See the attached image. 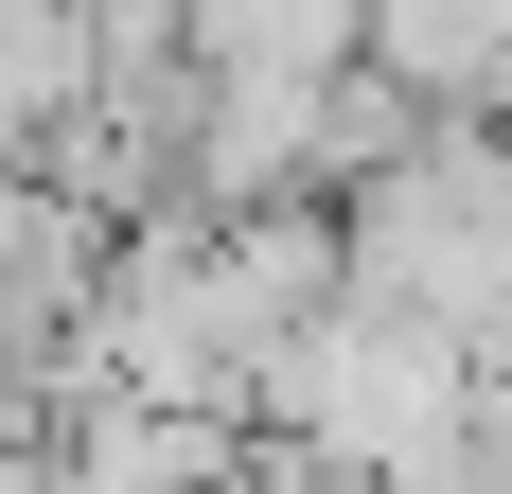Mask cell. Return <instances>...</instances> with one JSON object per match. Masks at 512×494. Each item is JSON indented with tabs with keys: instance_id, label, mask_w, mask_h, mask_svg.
I'll return each mask as SVG.
<instances>
[{
	"instance_id": "6da1fadb",
	"label": "cell",
	"mask_w": 512,
	"mask_h": 494,
	"mask_svg": "<svg viewBox=\"0 0 512 494\" xmlns=\"http://www.w3.org/2000/svg\"><path fill=\"white\" fill-rule=\"evenodd\" d=\"M248 424L301 442L318 477H354V494H477V353L424 336L407 300L336 283L301 336L248 371Z\"/></svg>"
},
{
	"instance_id": "7a4b0ae2",
	"label": "cell",
	"mask_w": 512,
	"mask_h": 494,
	"mask_svg": "<svg viewBox=\"0 0 512 494\" xmlns=\"http://www.w3.org/2000/svg\"><path fill=\"white\" fill-rule=\"evenodd\" d=\"M336 283L407 300L424 336H460L495 371L512 353V124H407L336 195Z\"/></svg>"
},
{
	"instance_id": "3957f363",
	"label": "cell",
	"mask_w": 512,
	"mask_h": 494,
	"mask_svg": "<svg viewBox=\"0 0 512 494\" xmlns=\"http://www.w3.org/2000/svg\"><path fill=\"white\" fill-rule=\"evenodd\" d=\"M354 71L407 124H512V0H371Z\"/></svg>"
},
{
	"instance_id": "277c9868",
	"label": "cell",
	"mask_w": 512,
	"mask_h": 494,
	"mask_svg": "<svg viewBox=\"0 0 512 494\" xmlns=\"http://www.w3.org/2000/svg\"><path fill=\"white\" fill-rule=\"evenodd\" d=\"M371 0H177V71L195 89H336Z\"/></svg>"
},
{
	"instance_id": "5b68a950",
	"label": "cell",
	"mask_w": 512,
	"mask_h": 494,
	"mask_svg": "<svg viewBox=\"0 0 512 494\" xmlns=\"http://www.w3.org/2000/svg\"><path fill=\"white\" fill-rule=\"evenodd\" d=\"M212 494H354V477H318L301 442H248V459H230V477H212Z\"/></svg>"
}]
</instances>
